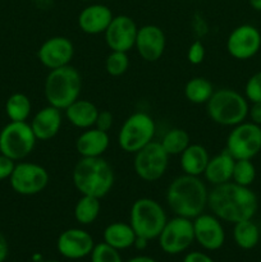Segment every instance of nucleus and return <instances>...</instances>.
Listing matches in <instances>:
<instances>
[{"label": "nucleus", "instance_id": "obj_43", "mask_svg": "<svg viewBox=\"0 0 261 262\" xmlns=\"http://www.w3.org/2000/svg\"><path fill=\"white\" fill-rule=\"evenodd\" d=\"M248 4L256 12H261V0H248Z\"/></svg>", "mask_w": 261, "mask_h": 262}, {"label": "nucleus", "instance_id": "obj_17", "mask_svg": "<svg viewBox=\"0 0 261 262\" xmlns=\"http://www.w3.org/2000/svg\"><path fill=\"white\" fill-rule=\"evenodd\" d=\"M95 247L92 235L81 228H71L60 233L56 241V250L68 260H81L91 255Z\"/></svg>", "mask_w": 261, "mask_h": 262}, {"label": "nucleus", "instance_id": "obj_33", "mask_svg": "<svg viewBox=\"0 0 261 262\" xmlns=\"http://www.w3.org/2000/svg\"><path fill=\"white\" fill-rule=\"evenodd\" d=\"M90 258L91 262H123L119 251L110 247L105 242L95 245Z\"/></svg>", "mask_w": 261, "mask_h": 262}, {"label": "nucleus", "instance_id": "obj_2", "mask_svg": "<svg viewBox=\"0 0 261 262\" xmlns=\"http://www.w3.org/2000/svg\"><path fill=\"white\" fill-rule=\"evenodd\" d=\"M165 199L176 216L192 220L207 207L209 189L200 177L182 174L169 184Z\"/></svg>", "mask_w": 261, "mask_h": 262}, {"label": "nucleus", "instance_id": "obj_12", "mask_svg": "<svg viewBox=\"0 0 261 262\" xmlns=\"http://www.w3.org/2000/svg\"><path fill=\"white\" fill-rule=\"evenodd\" d=\"M158 241L160 248L166 255H179L188 250L194 242L193 223L191 219L182 216L168 219Z\"/></svg>", "mask_w": 261, "mask_h": 262}, {"label": "nucleus", "instance_id": "obj_35", "mask_svg": "<svg viewBox=\"0 0 261 262\" xmlns=\"http://www.w3.org/2000/svg\"><path fill=\"white\" fill-rule=\"evenodd\" d=\"M187 59L193 66H199L205 59V46L201 41H194L189 45L187 51Z\"/></svg>", "mask_w": 261, "mask_h": 262}, {"label": "nucleus", "instance_id": "obj_44", "mask_svg": "<svg viewBox=\"0 0 261 262\" xmlns=\"http://www.w3.org/2000/svg\"><path fill=\"white\" fill-rule=\"evenodd\" d=\"M45 262H58V261H54V260H50V261H45Z\"/></svg>", "mask_w": 261, "mask_h": 262}, {"label": "nucleus", "instance_id": "obj_31", "mask_svg": "<svg viewBox=\"0 0 261 262\" xmlns=\"http://www.w3.org/2000/svg\"><path fill=\"white\" fill-rule=\"evenodd\" d=\"M256 179V168L248 159L235 160L233 168L232 182L243 187H250Z\"/></svg>", "mask_w": 261, "mask_h": 262}, {"label": "nucleus", "instance_id": "obj_22", "mask_svg": "<svg viewBox=\"0 0 261 262\" xmlns=\"http://www.w3.org/2000/svg\"><path fill=\"white\" fill-rule=\"evenodd\" d=\"M235 159L227 150L216 154L210 158L206 169L204 171V178L212 187L224 184L232 181L233 168H234Z\"/></svg>", "mask_w": 261, "mask_h": 262}, {"label": "nucleus", "instance_id": "obj_13", "mask_svg": "<svg viewBox=\"0 0 261 262\" xmlns=\"http://www.w3.org/2000/svg\"><path fill=\"white\" fill-rule=\"evenodd\" d=\"M261 50V32L255 26L241 25L229 33L227 51L237 60H248Z\"/></svg>", "mask_w": 261, "mask_h": 262}, {"label": "nucleus", "instance_id": "obj_34", "mask_svg": "<svg viewBox=\"0 0 261 262\" xmlns=\"http://www.w3.org/2000/svg\"><path fill=\"white\" fill-rule=\"evenodd\" d=\"M245 97L248 102H261V71L252 74L245 86Z\"/></svg>", "mask_w": 261, "mask_h": 262}, {"label": "nucleus", "instance_id": "obj_8", "mask_svg": "<svg viewBox=\"0 0 261 262\" xmlns=\"http://www.w3.org/2000/svg\"><path fill=\"white\" fill-rule=\"evenodd\" d=\"M37 138L27 122H9L0 130V154L14 161L27 158Z\"/></svg>", "mask_w": 261, "mask_h": 262}, {"label": "nucleus", "instance_id": "obj_24", "mask_svg": "<svg viewBox=\"0 0 261 262\" xmlns=\"http://www.w3.org/2000/svg\"><path fill=\"white\" fill-rule=\"evenodd\" d=\"M179 156H181L179 164L183 174L193 177L204 176V171L210 160L209 152L204 146L199 143H191Z\"/></svg>", "mask_w": 261, "mask_h": 262}, {"label": "nucleus", "instance_id": "obj_28", "mask_svg": "<svg viewBox=\"0 0 261 262\" xmlns=\"http://www.w3.org/2000/svg\"><path fill=\"white\" fill-rule=\"evenodd\" d=\"M214 86L204 77H193L184 86V96L189 102L196 105L206 104L214 94Z\"/></svg>", "mask_w": 261, "mask_h": 262}, {"label": "nucleus", "instance_id": "obj_39", "mask_svg": "<svg viewBox=\"0 0 261 262\" xmlns=\"http://www.w3.org/2000/svg\"><path fill=\"white\" fill-rule=\"evenodd\" d=\"M248 118L250 122L261 125V102H252L248 107Z\"/></svg>", "mask_w": 261, "mask_h": 262}, {"label": "nucleus", "instance_id": "obj_19", "mask_svg": "<svg viewBox=\"0 0 261 262\" xmlns=\"http://www.w3.org/2000/svg\"><path fill=\"white\" fill-rule=\"evenodd\" d=\"M113 17V12L106 5L90 4L79 12L78 27L87 35H100L106 31Z\"/></svg>", "mask_w": 261, "mask_h": 262}, {"label": "nucleus", "instance_id": "obj_26", "mask_svg": "<svg viewBox=\"0 0 261 262\" xmlns=\"http://www.w3.org/2000/svg\"><path fill=\"white\" fill-rule=\"evenodd\" d=\"M261 230L252 219L235 223L233 227V239L241 250H253L260 242Z\"/></svg>", "mask_w": 261, "mask_h": 262}, {"label": "nucleus", "instance_id": "obj_9", "mask_svg": "<svg viewBox=\"0 0 261 262\" xmlns=\"http://www.w3.org/2000/svg\"><path fill=\"white\" fill-rule=\"evenodd\" d=\"M225 150L235 160H252L261 151V125L245 120L232 127L227 137Z\"/></svg>", "mask_w": 261, "mask_h": 262}, {"label": "nucleus", "instance_id": "obj_29", "mask_svg": "<svg viewBox=\"0 0 261 262\" xmlns=\"http://www.w3.org/2000/svg\"><path fill=\"white\" fill-rule=\"evenodd\" d=\"M31 110H32V104L30 97L20 92L10 95L5 102V113L10 122H27L28 117L31 115Z\"/></svg>", "mask_w": 261, "mask_h": 262}, {"label": "nucleus", "instance_id": "obj_41", "mask_svg": "<svg viewBox=\"0 0 261 262\" xmlns=\"http://www.w3.org/2000/svg\"><path fill=\"white\" fill-rule=\"evenodd\" d=\"M147 245H148V241L146 239V238L136 237L135 243H133V247L138 251H143L146 247H147Z\"/></svg>", "mask_w": 261, "mask_h": 262}, {"label": "nucleus", "instance_id": "obj_15", "mask_svg": "<svg viewBox=\"0 0 261 262\" xmlns=\"http://www.w3.org/2000/svg\"><path fill=\"white\" fill-rule=\"evenodd\" d=\"M73 56L74 45L66 36L46 38L37 50L38 61L49 71L69 66Z\"/></svg>", "mask_w": 261, "mask_h": 262}, {"label": "nucleus", "instance_id": "obj_45", "mask_svg": "<svg viewBox=\"0 0 261 262\" xmlns=\"http://www.w3.org/2000/svg\"><path fill=\"white\" fill-rule=\"evenodd\" d=\"M260 262H261V261H260Z\"/></svg>", "mask_w": 261, "mask_h": 262}, {"label": "nucleus", "instance_id": "obj_27", "mask_svg": "<svg viewBox=\"0 0 261 262\" xmlns=\"http://www.w3.org/2000/svg\"><path fill=\"white\" fill-rule=\"evenodd\" d=\"M100 211H101L100 199L82 194L81 199H78V201L74 205L73 215L76 222L81 225H91L92 223L96 222Z\"/></svg>", "mask_w": 261, "mask_h": 262}, {"label": "nucleus", "instance_id": "obj_20", "mask_svg": "<svg viewBox=\"0 0 261 262\" xmlns=\"http://www.w3.org/2000/svg\"><path fill=\"white\" fill-rule=\"evenodd\" d=\"M63 124L61 110L51 105L42 107L35 114L30 125L37 141H49L55 137Z\"/></svg>", "mask_w": 261, "mask_h": 262}, {"label": "nucleus", "instance_id": "obj_6", "mask_svg": "<svg viewBox=\"0 0 261 262\" xmlns=\"http://www.w3.org/2000/svg\"><path fill=\"white\" fill-rule=\"evenodd\" d=\"M168 222L165 210L156 200L141 197L130 206L129 224L137 237L147 241L158 239L164 225Z\"/></svg>", "mask_w": 261, "mask_h": 262}, {"label": "nucleus", "instance_id": "obj_42", "mask_svg": "<svg viewBox=\"0 0 261 262\" xmlns=\"http://www.w3.org/2000/svg\"><path fill=\"white\" fill-rule=\"evenodd\" d=\"M127 262H158L156 260H154L153 257L150 256H135V257L129 258Z\"/></svg>", "mask_w": 261, "mask_h": 262}, {"label": "nucleus", "instance_id": "obj_7", "mask_svg": "<svg viewBox=\"0 0 261 262\" xmlns=\"http://www.w3.org/2000/svg\"><path fill=\"white\" fill-rule=\"evenodd\" d=\"M155 133L153 117L145 112H136L123 122L118 133V143L124 152L136 154L154 141Z\"/></svg>", "mask_w": 261, "mask_h": 262}, {"label": "nucleus", "instance_id": "obj_4", "mask_svg": "<svg viewBox=\"0 0 261 262\" xmlns=\"http://www.w3.org/2000/svg\"><path fill=\"white\" fill-rule=\"evenodd\" d=\"M81 91V73L71 64L49 71L44 83V95L48 105L66 110L72 102L79 99Z\"/></svg>", "mask_w": 261, "mask_h": 262}, {"label": "nucleus", "instance_id": "obj_23", "mask_svg": "<svg viewBox=\"0 0 261 262\" xmlns=\"http://www.w3.org/2000/svg\"><path fill=\"white\" fill-rule=\"evenodd\" d=\"M99 112L100 110L94 102L90 100L78 99L64 110V114L73 127L79 128V129H89V128L95 127Z\"/></svg>", "mask_w": 261, "mask_h": 262}, {"label": "nucleus", "instance_id": "obj_3", "mask_svg": "<svg viewBox=\"0 0 261 262\" xmlns=\"http://www.w3.org/2000/svg\"><path fill=\"white\" fill-rule=\"evenodd\" d=\"M72 181L81 194L94 196L101 200L114 186V171L102 156L81 158L73 168Z\"/></svg>", "mask_w": 261, "mask_h": 262}, {"label": "nucleus", "instance_id": "obj_11", "mask_svg": "<svg viewBox=\"0 0 261 262\" xmlns=\"http://www.w3.org/2000/svg\"><path fill=\"white\" fill-rule=\"evenodd\" d=\"M9 182L15 193L20 196H35L48 187L50 176L40 164L22 161L15 164Z\"/></svg>", "mask_w": 261, "mask_h": 262}, {"label": "nucleus", "instance_id": "obj_1", "mask_svg": "<svg viewBox=\"0 0 261 262\" xmlns=\"http://www.w3.org/2000/svg\"><path fill=\"white\" fill-rule=\"evenodd\" d=\"M207 207L222 222L235 224L253 219L258 210V200L250 187L240 186L230 181L212 187L209 191Z\"/></svg>", "mask_w": 261, "mask_h": 262}, {"label": "nucleus", "instance_id": "obj_36", "mask_svg": "<svg viewBox=\"0 0 261 262\" xmlns=\"http://www.w3.org/2000/svg\"><path fill=\"white\" fill-rule=\"evenodd\" d=\"M113 123H114V118H113L112 113L107 112V110H100L99 114H97L96 122H95V127L97 129L109 133V130L113 127Z\"/></svg>", "mask_w": 261, "mask_h": 262}, {"label": "nucleus", "instance_id": "obj_10", "mask_svg": "<svg viewBox=\"0 0 261 262\" xmlns=\"http://www.w3.org/2000/svg\"><path fill=\"white\" fill-rule=\"evenodd\" d=\"M169 158L160 141H151L148 145L135 154L133 169L138 178L145 182L159 181L169 165Z\"/></svg>", "mask_w": 261, "mask_h": 262}, {"label": "nucleus", "instance_id": "obj_30", "mask_svg": "<svg viewBox=\"0 0 261 262\" xmlns=\"http://www.w3.org/2000/svg\"><path fill=\"white\" fill-rule=\"evenodd\" d=\"M160 143L169 156H177L181 155L191 145V138L187 130L182 128H171L164 135Z\"/></svg>", "mask_w": 261, "mask_h": 262}, {"label": "nucleus", "instance_id": "obj_40", "mask_svg": "<svg viewBox=\"0 0 261 262\" xmlns=\"http://www.w3.org/2000/svg\"><path fill=\"white\" fill-rule=\"evenodd\" d=\"M8 253H9V246H8L7 238L4 237L2 232H0V262H4L7 260Z\"/></svg>", "mask_w": 261, "mask_h": 262}, {"label": "nucleus", "instance_id": "obj_32", "mask_svg": "<svg viewBox=\"0 0 261 262\" xmlns=\"http://www.w3.org/2000/svg\"><path fill=\"white\" fill-rule=\"evenodd\" d=\"M129 68V58L128 53L123 51H112L105 59V71L109 76L119 77L123 76Z\"/></svg>", "mask_w": 261, "mask_h": 262}, {"label": "nucleus", "instance_id": "obj_25", "mask_svg": "<svg viewBox=\"0 0 261 262\" xmlns=\"http://www.w3.org/2000/svg\"><path fill=\"white\" fill-rule=\"evenodd\" d=\"M136 233L129 223L114 222L107 225L102 233V238L106 245L118 251L128 250L133 247L136 241Z\"/></svg>", "mask_w": 261, "mask_h": 262}, {"label": "nucleus", "instance_id": "obj_14", "mask_svg": "<svg viewBox=\"0 0 261 262\" xmlns=\"http://www.w3.org/2000/svg\"><path fill=\"white\" fill-rule=\"evenodd\" d=\"M137 32V25L129 15H115L104 32L105 42L112 51L128 53L135 48Z\"/></svg>", "mask_w": 261, "mask_h": 262}, {"label": "nucleus", "instance_id": "obj_37", "mask_svg": "<svg viewBox=\"0 0 261 262\" xmlns=\"http://www.w3.org/2000/svg\"><path fill=\"white\" fill-rule=\"evenodd\" d=\"M15 161L9 159L8 156L0 154V181L4 179H9L12 176L13 170H14Z\"/></svg>", "mask_w": 261, "mask_h": 262}, {"label": "nucleus", "instance_id": "obj_21", "mask_svg": "<svg viewBox=\"0 0 261 262\" xmlns=\"http://www.w3.org/2000/svg\"><path fill=\"white\" fill-rule=\"evenodd\" d=\"M110 145L109 133L91 127L84 129L76 140V150L81 158H100Z\"/></svg>", "mask_w": 261, "mask_h": 262}, {"label": "nucleus", "instance_id": "obj_5", "mask_svg": "<svg viewBox=\"0 0 261 262\" xmlns=\"http://www.w3.org/2000/svg\"><path fill=\"white\" fill-rule=\"evenodd\" d=\"M247 99L233 89L215 90L206 102V113L210 119L219 125L234 127L245 122L248 115Z\"/></svg>", "mask_w": 261, "mask_h": 262}, {"label": "nucleus", "instance_id": "obj_18", "mask_svg": "<svg viewBox=\"0 0 261 262\" xmlns=\"http://www.w3.org/2000/svg\"><path fill=\"white\" fill-rule=\"evenodd\" d=\"M165 46V33L159 26L145 25L138 27L135 49L143 60L148 63L158 61L163 56Z\"/></svg>", "mask_w": 261, "mask_h": 262}, {"label": "nucleus", "instance_id": "obj_38", "mask_svg": "<svg viewBox=\"0 0 261 262\" xmlns=\"http://www.w3.org/2000/svg\"><path fill=\"white\" fill-rule=\"evenodd\" d=\"M182 262H215L206 253L201 252V251H192L184 256L183 261Z\"/></svg>", "mask_w": 261, "mask_h": 262}, {"label": "nucleus", "instance_id": "obj_16", "mask_svg": "<svg viewBox=\"0 0 261 262\" xmlns=\"http://www.w3.org/2000/svg\"><path fill=\"white\" fill-rule=\"evenodd\" d=\"M193 233L194 241L206 251H217L225 243V230L222 220L214 214H200L194 219Z\"/></svg>", "mask_w": 261, "mask_h": 262}]
</instances>
